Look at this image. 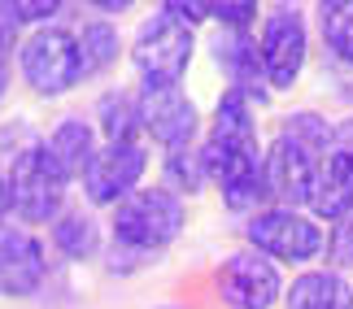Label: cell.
<instances>
[{
    "instance_id": "obj_1",
    "label": "cell",
    "mask_w": 353,
    "mask_h": 309,
    "mask_svg": "<svg viewBox=\"0 0 353 309\" xmlns=\"http://www.w3.org/2000/svg\"><path fill=\"white\" fill-rule=\"evenodd\" d=\"M183 222H188L183 200L170 187H140L122 205H114V239L122 248H135L140 257L174 244Z\"/></svg>"
},
{
    "instance_id": "obj_2",
    "label": "cell",
    "mask_w": 353,
    "mask_h": 309,
    "mask_svg": "<svg viewBox=\"0 0 353 309\" xmlns=\"http://www.w3.org/2000/svg\"><path fill=\"white\" fill-rule=\"evenodd\" d=\"M9 205L22 222H57L61 218V200L70 174L57 166V157L48 153V144H26L9 166Z\"/></svg>"
},
{
    "instance_id": "obj_3",
    "label": "cell",
    "mask_w": 353,
    "mask_h": 309,
    "mask_svg": "<svg viewBox=\"0 0 353 309\" xmlns=\"http://www.w3.org/2000/svg\"><path fill=\"white\" fill-rule=\"evenodd\" d=\"M205 174L219 183V192L227 200V209L249 213L262 200H270L266 187V157L257 149V140H227V136H210V144L201 149Z\"/></svg>"
},
{
    "instance_id": "obj_4",
    "label": "cell",
    "mask_w": 353,
    "mask_h": 309,
    "mask_svg": "<svg viewBox=\"0 0 353 309\" xmlns=\"http://www.w3.org/2000/svg\"><path fill=\"white\" fill-rule=\"evenodd\" d=\"M192 26L170 18L166 9L153 13L140 35H135L131 44V61H135V74L144 78V87H174L188 70V61H192Z\"/></svg>"
},
{
    "instance_id": "obj_5",
    "label": "cell",
    "mask_w": 353,
    "mask_h": 309,
    "mask_svg": "<svg viewBox=\"0 0 353 309\" xmlns=\"http://www.w3.org/2000/svg\"><path fill=\"white\" fill-rule=\"evenodd\" d=\"M22 78L35 96H61L88 78L83 57H79V39L70 31H35L22 44Z\"/></svg>"
},
{
    "instance_id": "obj_6",
    "label": "cell",
    "mask_w": 353,
    "mask_h": 309,
    "mask_svg": "<svg viewBox=\"0 0 353 309\" xmlns=\"http://www.w3.org/2000/svg\"><path fill=\"white\" fill-rule=\"evenodd\" d=\"M249 244L257 253H266L270 262L301 266V262H314L327 248V235H323V226L314 218H305L296 209H266V213H253Z\"/></svg>"
},
{
    "instance_id": "obj_7",
    "label": "cell",
    "mask_w": 353,
    "mask_h": 309,
    "mask_svg": "<svg viewBox=\"0 0 353 309\" xmlns=\"http://www.w3.org/2000/svg\"><path fill=\"white\" fill-rule=\"evenodd\" d=\"M257 52H262V74L270 92H288L305 70L310 57V35H305V18L296 9H275L257 35Z\"/></svg>"
},
{
    "instance_id": "obj_8",
    "label": "cell",
    "mask_w": 353,
    "mask_h": 309,
    "mask_svg": "<svg viewBox=\"0 0 353 309\" xmlns=\"http://www.w3.org/2000/svg\"><path fill=\"white\" fill-rule=\"evenodd\" d=\"M214 284H219L223 301L232 305V309H270V305L283 297L279 266L270 262L266 253H257V248L232 253V257L219 266Z\"/></svg>"
},
{
    "instance_id": "obj_9",
    "label": "cell",
    "mask_w": 353,
    "mask_h": 309,
    "mask_svg": "<svg viewBox=\"0 0 353 309\" xmlns=\"http://www.w3.org/2000/svg\"><path fill=\"white\" fill-rule=\"evenodd\" d=\"M144 166H148L144 144H110V149H101L83 174L88 200L92 205H122L131 192H140L135 183L144 179Z\"/></svg>"
},
{
    "instance_id": "obj_10",
    "label": "cell",
    "mask_w": 353,
    "mask_h": 309,
    "mask_svg": "<svg viewBox=\"0 0 353 309\" xmlns=\"http://www.w3.org/2000/svg\"><path fill=\"white\" fill-rule=\"evenodd\" d=\"M140 109H144V131L166 153L192 144V136H196V105H192V96H188L179 83L174 87H144Z\"/></svg>"
},
{
    "instance_id": "obj_11",
    "label": "cell",
    "mask_w": 353,
    "mask_h": 309,
    "mask_svg": "<svg viewBox=\"0 0 353 309\" xmlns=\"http://www.w3.org/2000/svg\"><path fill=\"white\" fill-rule=\"evenodd\" d=\"M48 275V257L44 244L31 231H13V226H0V297L18 301L39 292Z\"/></svg>"
},
{
    "instance_id": "obj_12",
    "label": "cell",
    "mask_w": 353,
    "mask_h": 309,
    "mask_svg": "<svg viewBox=\"0 0 353 309\" xmlns=\"http://www.w3.org/2000/svg\"><path fill=\"white\" fill-rule=\"evenodd\" d=\"M319 161L314 153L296 149L292 140H275L266 153V187H270V200L275 205H310V192H314V174H319Z\"/></svg>"
},
{
    "instance_id": "obj_13",
    "label": "cell",
    "mask_w": 353,
    "mask_h": 309,
    "mask_svg": "<svg viewBox=\"0 0 353 309\" xmlns=\"http://www.w3.org/2000/svg\"><path fill=\"white\" fill-rule=\"evenodd\" d=\"M310 209L327 222H345L353 218V153L332 149L319 161L314 174V192H310Z\"/></svg>"
},
{
    "instance_id": "obj_14",
    "label": "cell",
    "mask_w": 353,
    "mask_h": 309,
    "mask_svg": "<svg viewBox=\"0 0 353 309\" xmlns=\"http://www.w3.org/2000/svg\"><path fill=\"white\" fill-rule=\"evenodd\" d=\"M214 57H219V70L227 74V83L236 92H244L249 100H266V74H262V52L249 39V31H227L214 39Z\"/></svg>"
},
{
    "instance_id": "obj_15",
    "label": "cell",
    "mask_w": 353,
    "mask_h": 309,
    "mask_svg": "<svg viewBox=\"0 0 353 309\" xmlns=\"http://www.w3.org/2000/svg\"><path fill=\"white\" fill-rule=\"evenodd\" d=\"M283 305L288 309H353V288L336 270H310L292 279V288L283 292Z\"/></svg>"
},
{
    "instance_id": "obj_16",
    "label": "cell",
    "mask_w": 353,
    "mask_h": 309,
    "mask_svg": "<svg viewBox=\"0 0 353 309\" xmlns=\"http://www.w3.org/2000/svg\"><path fill=\"white\" fill-rule=\"evenodd\" d=\"M44 144H48V153L57 157V166L70 174V179H74V174H88V166L101 153L97 149V136H92V127L83 122V118H61Z\"/></svg>"
},
{
    "instance_id": "obj_17",
    "label": "cell",
    "mask_w": 353,
    "mask_h": 309,
    "mask_svg": "<svg viewBox=\"0 0 353 309\" xmlns=\"http://www.w3.org/2000/svg\"><path fill=\"white\" fill-rule=\"evenodd\" d=\"M97 122H101V136L110 144H140L144 109L131 92H105L101 105H97Z\"/></svg>"
},
{
    "instance_id": "obj_18",
    "label": "cell",
    "mask_w": 353,
    "mask_h": 309,
    "mask_svg": "<svg viewBox=\"0 0 353 309\" xmlns=\"http://www.w3.org/2000/svg\"><path fill=\"white\" fill-rule=\"evenodd\" d=\"M52 244L65 262H88L101 253V226L92 213L74 209V213H61L57 222H52Z\"/></svg>"
},
{
    "instance_id": "obj_19",
    "label": "cell",
    "mask_w": 353,
    "mask_h": 309,
    "mask_svg": "<svg viewBox=\"0 0 353 309\" xmlns=\"http://www.w3.org/2000/svg\"><path fill=\"white\" fill-rule=\"evenodd\" d=\"M74 39H79V57H83L88 78L101 74V70H110V65L118 61V52H122V39H118V31L110 22H83Z\"/></svg>"
},
{
    "instance_id": "obj_20",
    "label": "cell",
    "mask_w": 353,
    "mask_h": 309,
    "mask_svg": "<svg viewBox=\"0 0 353 309\" xmlns=\"http://www.w3.org/2000/svg\"><path fill=\"white\" fill-rule=\"evenodd\" d=\"M279 136L292 140L296 149L314 153V157H327L332 153L327 144H336V127H327V118H319V114H292L288 122L279 127Z\"/></svg>"
},
{
    "instance_id": "obj_21",
    "label": "cell",
    "mask_w": 353,
    "mask_h": 309,
    "mask_svg": "<svg viewBox=\"0 0 353 309\" xmlns=\"http://www.w3.org/2000/svg\"><path fill=\"white\" fill-rule=\"evenodd\" d=\"M210 174H205V161H201V153L192 149H174L166 153V187L174 196H192L201 192V183H205Z\"/></svg>"
},
{
    "instance_id": "obj_22",
    "label": "cell",
    "mask_w": 353,
    "mask_h": 309,
    "mask_svg": "<svg viewBox=\"0 0 353 309\" xmlns=\"http://www.w3.org/2000/svg\"><path fill=\"white\" fill-rule=\"evenodd\" d=\"M323 13V44L336 61L353 65V5H332L319 9Z\"/></svg>"
},
{
    "instance_id": "obj_23",
    "label": "cell",
    "mask_w": 353,
    "mask_h": 309,
    "mask_svg": "<svg viewBox=\"0 0 353 309\" xmlns=\"http://www.w3.org/2000/svg\"><path fill=\"white\" fill-rule=\"evenodd\" d=\"M210 18H219L227 31H249L257 22V0H205Z\"/></svg>"
},
{
    "instance_id": "obj_24",
    "label": "cell",
    "mask_w": 353,
    "mask_h": 309,
    "mask_svg": "<svg viewBox=\"0 0 353 309\" xmlns=\"http://www.w3.org/2000/svg\"><path fill=\"white\" fill-rule=\"evenodd\" d=\"M9 5L22 22H48L52 13L61 9V0H9Z\"/></svg>"
},
{
    "instance_id": "obj_25",
    "label": "cell",
    "mask_w": 353,
    "mask_h": 309,
    "mask_svg": "<svg viewBox=\"0 0 353 309\" xmlns=\"http://www.w3.org/2000/svg\"><path fill=\"white\" fill-rule=\"evenodd\" d=\"M170 13V18H179V22H188V26H196V22H205L210 18V9H205V0H166L161 5Z\"/></svg>"
},
{
    "instance_id": "obj_26",
    "label": "cell",
    "mask_w": 353,
    "mask_h": 309,
    "mask_svg": "<svg viewBox=\"0 0 353 309\" xmlns=\"http://www.w3.org/2000/svg\"><path fill=\"white\" fill-rule=\"evenodd\" d=\"M327 248H332V257L341 262V266L353 262V218L336 222V239H327Z\"/></svg>"
},
{
    "instance_id": "obj_27",
    "label": "cell",
    "mask_w": 353,
    "mask_h": 309,
    "mask_svg": "<svg viewBox=\"0 0 353 309\" xmlns=\"http://www.w3.org/2000/svg\"><path fill=\"white\" fill-rule=\"evenodd\" d=\"M18 26H22V18L13 13V5H9V0H0V52L13 48V39H18Z\"/></svg>"
},
{
    "instance_id": "obj_28",
    "label": "cell",
    "mask_w": 353,
    "mask_h": 309,
    "mask_svg": "<svg viewBox=\"0 0 353 309\" xmlns=\"http://www.w3.org/2000/svg\"><path fill=\"white\" fill-rule=\"evenodd\" d=\"M332 149H341V153H353V118H349V122H341V127H336V144H332Z\"/></svg>"
},
{
    "instance_id": "obj_29",
    "label": "cell",
    "mask_w": 353,
    "mask_h": 309,
    "mask_svg": "<svg viewBox=\"0 0 353 309\" xmlns=\"http://www.w3.org/2000/svg\"><path fill=\"white\" fill-rule=\"evenodd\" d=\"M92 9H101V13H127L135 0H88Z\"/></svg>"
},
{
    "instance_id": "obj_30",
    "label": "cell",
    "mask_w": 353,
    "mask_h": 309,
    "mask_svg": "<svg viewBox=\"0 0 353 309\" xmlns=\"http://www.w3.org/2000/svg\"><path fill=\"white\" fill-rule=\"evenodd\" d=\"M13 205H9V179L0 174V222H5V213H9Z\"/></svg>"
},
{
    "instance_id": "obj_31",
    "label": "cell",
    "mask_w": 353,
    "mask_h": 309,
    "mask_svg": "<svg viewBox=\"0 0 353 309\" xmlns=\"http://www.w3.org/2000/svg\"><path fill=\"white\" fill-rule=\"evenodd\" d=\"M5 87H9V70H5V61H0V96H5Z\"/></svg>"
},
{
    "instance_id": "obj_32",
    "label": "cell",
    "mask_w": 353,
    "mask_h": 309,
    "mask_svg": "<svg viewBox=\"0 0 353 309\" xmlns=\"http://www.w3.org/2000/svg\"><path fill=\"white\" fill-rule=\"evenodd\" d=\"M332 5H353V0H319V9H332Z\"/></svg>"
}]
</instances>
